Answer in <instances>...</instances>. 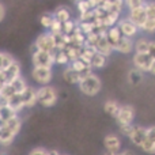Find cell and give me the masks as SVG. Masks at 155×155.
I'll use <instances>...</instances> for the list:
<instances>
[{"label": "cell", "mask_w": 155, "mask_h": 155, "mask_svg": "<svg viewBox=\"0 0 155 155\" xmlns=\"http://www.w3.org/2000/svg\"><path fill=\"white\" fill-rule=\"evenodd\" d=\"M27 87V82L23 76H18L16 79H14L12 82H10L8 84L3 86V88L0 90V93L3 94L4 97L10 98L11 95H16V94L23 93V90Z\"/></svg>", "instance_id": "7"}, {"label": "cell", "mask_w": 155, "mask_h": 155, "mask_svg": "<svg viewBox=\"0 0 155 155\" xmlns=\"http://www.w3.org/2000/svg\"><path fill=\"white\" fill-rule=\"evenodd\" d=\"M63 79H64V82L70 83V84H78L80 80V75L78 72L72 70V68L70 67V65H65L64 70H63Z\"/></svg>", "instance_id": "22"}, {"label": "cell", "mask_w": 155, "mask_h": 155, "mask_svg": "<svg viewBox=\"0 0 155 155\" xmlns=\"http://www.w3.org/2000/svg\"><path fill=\"white\" fill-rule=\"evenodd\" d=\"M5 14H7V10H5V5L3 4L2 2H0V23H2V22L4 21Z\"/></svg>", "instance_id": "39"}, {"label": "cell", "mask_w": 155, "mask_h": 155, "mask_svg": "<svg viewBox=\"0 0 155 155\" xmlns=\"http://www.w3.org/2000/svg\"><path fill=\"white\" fill-rule=\"evenodd\" d=\"M121 18V14H116V12H106L104 15V18L101 19V23L105 29H109L112 26H116L118 22V19Z\"/></svg>", "instance_id": "25"}, {"label": "cell", "mask_w": 155, "mask_h": 155, "mask_svg": "<svg viewBox=\"0 0 155 155\" xmlns=\"http://www.w3.org/2000/svg\"><path fill=\"white\" fill-rule=\"evenodd\" d=\"M3 123V113H2V110H0V124Z\"/></svg>", "instance_id": "42"}, {"label": "cell", "mask_w": 155, "mask_h": 155, "mask_svg": "<svg viewBox=\"0 0 155 155\" xmlns=\"http://www.w3.org/2000/svg\"><path fill=\"white\" fill-rule=\"evenodd\" d=\"M132 125H134V124H131V125H121V127H118V128H120V132L123 134V136H128L129 132H131V129H132Z\"/></svg>", "instance_id": "38"}, {"label": "cell", "mask_w": 155, "mask_h": 155, "mask_svg": "<svg viewBox=\"0 0 155 155\" xmlns=\"http://www.w3.org/2000/svg\"><path fill=\"white\" fill-rule=\"evenodd\" d=\"M35 90L37 88L34 86L27 84V87L23 90V93L19 94L25 109H31V107H34L37 105V94H35Z\"/></svg>", "instance_id": "13"}, {"label": "cell", "mask_w": 155, "mask_h": 155, "mask_svg": "<svg viewBox=\"0 0 155 155\" xmlns=\"http://www.w3.org/2000/svg\"><path fill=\"white\" fill-rule=\"evenodd\" d=\"M52 14H53L54 19H56V21H59V22H61V23H63V22H67V21H70V19H71L70 10H68L67 7H64V5L56 8V10H54V12H52Z\"/></svg>", "instance_id": "27"}, {"label": "cell", "mask_w": 155, "mask_h": 155, "mask_svg": "<svg viewBox=\"0 0 155 155\" xmlns=\"http://www.w3.org/2000/svg\"><path fill=\"white\" fill-rule=\"evenodd\" d=\"M134 68L143 74L153 75L155 72V56L150 53H134L132 57Z\"/></svg>", "instance_id": "3"}, {"label": "cell", "mask_w": 155, "mask_h": 155, "mask_svg": "<svg viewBox=\"0 0 155 155\" xmlns=\"http://www.w3.org/2000/svg\"><path fill=\"white\" fill-rule=\"evenodd\" d=\"M37 94V105L42 107H53L59 101V93L53 86H40L35 90Z\"/></svg>", "instance_id": "2"}, {"label": "cell", "mask_w": 155, "mask_h": 155, "mask_svg": "<svg viewBox=\"0 0 155 155\" xmlns=\"http://www.w3.org/2000/svg\"><path fill=\"white\" fill-rule=\"evenodd\" d=\"M7 109L10 112L15 113V114H19L22 110L25 109L23 107V104H22V99H21V95L16 94V95H11L8 98V104H7Z\"/></svg>", "instance_id": "21"}, {"label": "cell", "mask_w": 155, "mask_h": 155, "mask_svg": "<svg viewBox=\"0 0 155 155\" xmlns=\"http://www.w3.org/2000/svg\"><path fill=\"white\" fill-rule=\"evenodd\" d=\"M113 52H118L121 54H131L134 52V40L127 37H121L118 42L114 45Z\"/></svg>", "instance_id": "17"}, {"label": "cell", "mask_w": 155, "mask_h": 155, "mask_svg": "<svg viewBox=\"0 0 155 155\" xmlns=\"http://www.w3.org/2000/svg\"><path fill=\"white\" fill-rule=\"evenodd\" d=\"M146 2H147V0H123L124 7L128 8V11L129 10H135V8L143 7V5L146 4Z\"/></svg>", "instance_id": "33"}, {"label": "cell", "mask_w": 155, "mask_h": 155, "mask_svg": "<svg viewBox=\"0 0 155 155\" xmlns=\"http://www.w3.org/2000/svg\"><path fill=\"white\" fill-rule=\"evenodd\" d=\"M76 10H78V12H79V15L90 11L91 5H90V3H88V0H82V2L76 3Z\"/></svg>", "instance_id": "36"}, {"label": "cell", "mask_w": 155, "mask_h": 155, "mask_svg": "<svg viewBox=\"0 0 155 155\" xmlns=\"http://www.w3.org/2000/svg\"><path fill=\"white\" fill-rule=\"evenodd\" d=\"M14 60H15V57H14L11 53L0 51V71L4 70L7 65H10L11 63L14 61Z\"/></svg>", "instance_id": "30"}, {"label": "cell", "mask_w": 155, "mask_h": 155, "mask_svg": "<svg viewBox=\"0 0 155 155\" xmlns=\"http://www.w3.org/2000/svg\"><path fill=\"white\" fill-rule=\"evenodd\" d=\"M104 147H105V151H110V153L117 154L123 148L121 137L117 134H107L104 137Z\"/></svg>", "instance_id": "14"}, {"label": "cell", "mask_w": 155, "mask_h": 155, "mask_svg": "<svg viewBox=\"0 0 155 155\" xmlns=\"http://www.w3.org/2000/svg\"><path fill=\"white\" fill-rule=\"evenodd\" d=\"M78 27V22L74 19H70L67 22H63V34H71Z\"/></svg>", "instance_id": "34"}, {"label": "cell", "mask_w": 155, "mask_h": 155, "mask_svg": "<svg viewBox=\"0 0 155 155\" xmlns=\"http://www.w3.org/2000/svg\"><path fill=\"white\" fill-rule=\"evenodd\" d=\"M117 155H135V154L131 150H120L117 153Z\"/></svg>", "instance_id": "40"}, {"label": "cell", "mask_w": 155, "mask_h": 155, "mask_svg": "<svg viewBox=\"0 0 155 155\" xmlns=\"http://www.w3.org/2000/svg\"><path fill=\"white\" fill-rule=\"evenodd\" d=\"M143 76H144V74H143V72H140V71H137V70H135V68H132V70H129L127 79H128V83H129V84L136 86V84H139V83L143 80Z\"/></svg>", "instance_id": "28"}, {"label": "cell", "mask_w": 155, "mask_h": 155, "mask_svg": "<svg viewBox=\"0 0 155 155\" xmlns=\"http://www.w3.org/2000/svg\"><path fill=\"white\" fill-rule=\"evenodd\" d=\"M79 91L86 97H95L102 90V80L97 74H90V75L82 78L78 83Z\"/></svg>", "instance_id": "1"}, {"label": "cell", "mask_w": 155, "mask_h": 155, "mask_svg": "<svg viewBox=\"0 0 155 155\" xmlns=\"http://www.w3.org/2000/svg\"><path fill=\"white\" fill-rule=\"evenodd\" d=\"M140 31L144 33V35H153L155 31V19H146L140 27Z\"/></svg>", "instance_id": "31"}, {"label": "cell", "mask_w": 155, "mask_h": 155, "mask_svg": "<svg viewBox=\"0 0 155 155\" xmlns=\"http://www.w3.org/2000/svg\"><path fill=\"white\" fill-rule=\"evenodd\" d=\"M135 117H136V110H135V107L129 104H125V105H121L120 106L118 113L114 117V120H116V123L118 124V127L131 125V124H134Z\"/></svg>", "instance_id": "5"}, {"label": "cell", "mask_w": 155, "mask_h": 155, "mask_svg": "<svg viewBox=\"0 0 155 155\" xmlns=\"http://www.w3.org/2000/svg\"><path fill=\"white\" fill-rule=\"evenodd\" d=\"M31 64L33 67H42V68H53V52H44L34 49L31 53Z\"/></svg>", "instance_id": "4"}, {"label": "cell", "mask_w": 155, "mask_h": 155, "mask_svg": "<svg viewBox=\"0 0 155 155\" xmlns=\"http://www.w3.org/2000/svg\"><path fill=\"white\" fill-rule=\"evenodd\" d=\"M105 31H106V30H105ZM105 31H102L101 34H99V38H98V41L95 42L94 48H95V52H99V53L110 57V54L113 53V48L110 46V44L107 42L106 37H105Z\"/></svg>", "instance_id": "18"}, {"label": "cell", "mask_w": 155, "mask_h": 155, "mask_svg": "<svg viewBox=\"0 0 155 155\" xmlns=\"http://www.w3.org/2000/svg\"><path fill=\"white\" fill-rule=\"evenodd\" d=\"M70 65L71 68H72L75 72H78L80 75V79L87 75H90V74H93V70H91V67L88 64H86V63H83L80 59H76V60H72V61H70Z\"/></svg>", "instance_id": "19"}, {"label": "cell", "mask_w": 155, "mask_h": 155, "mask_svg": "<svg viewBox=\"0 0 155 155\" xmlns=\"http://www.w3.org/2000/svg\"><path fill=\"white\" fill-rule=\"evenodd\" d=\"M127 18L129 19V21L132 22L134 25H136L137 27H142V25L146 22V19H147V15H146V10H144V5L140 8H135V10H129L128 11V16Z\"/></svg>", "instance_id": "16"}, {"label": "cell", "mask_w": 155, "mask_h": 155, "mask_svg": "<svg viewBox=\"0 0 155 155\" xmlns=\"http://www.w3.org/2000/svg\"><path fill=\"white\" fill-rule=\"evenodd\" d=\"M102 155H117L116 153H110V151H104V154Z\"/></svg>", "instance_id": "41"}, {"label": "cell", "mask_w": 155, "mask_h": 155, "mask_svg": "<svg viewBox=\"0 0 155 155\" xmlns=\"http://www.w3.org/2000/svg\"><path fill=\"white\" fill-rule=\"evenodd\" d=\"M65 53H67V57L70 61L72 60H76L79 59V54H80V51H82V46H78V45H67L64 48Z\"/></svg>", "instance_id": "29"}, {"label": "cell", "mask_w": 155, "mask_h": 155, "mask_svg": "<svg viewBox=\"0 0 155 155\" xmlns=\"http://www.w3.org/2000/svg\"><path fill=\"white\" fill-rule=\"evenodd\" d=\"M120 106H121V104L117 102L116 99H107V101H105V104H104V110L106 114H109L110 117L114 118L116 116H117Z\"/></svg>", "instance_id": "24"}, {"label": "cell", "mask_w": 155, "mask_h": 155, "mask_svg": "<svg viewBox=\"0 0 155 155\" xmlns=\"http://www.w3.org/2000/svg\"><path fill=\"white\" fill-rule=\"evenodd\" d=\"M127 137H128L129 142H131L134 146L140 147V144L143 143V140H144V137H146V127L134 124L131 132H129V135Z\"/></svg>", "instance_id": "15"}, {"label": "cell", "mask_w": 155, "mask_h": 155, "mask_svg": "<svg viewBox=\"0 0 155 155\" xmlns=\"http://www.w3.org/2000/svg\"><path fill=\"white\" fill-rule=\"evenodd\" d=\"M109 64V57L105 56V54L99 53V52H95L90 61V67L91 70H104L106 65Z\"/></svg>", "instance_id": "20"}, {"label": "cell", "mask_w": 155, "mask_h": 155, "mask_svg": "<svg viewBox=\"0 0 155 155\" xmlns=\"http://www.w3.org/2000/svg\"><path fill=\"white\" fill-rule=\"evenodd\" d=\"M22 124H23V121H22L21 116L19 114H11V116H8L7 118H4L0 125H3L4 128H7L12 135L18 136L19 132H21V129H22Z\"/></svg>", "instance_id": "12"}, {"label": "cell", "mask_w": 155, "mask_h": 155, "mask_svg": "<svg viewBox=\"0 0 155 155\" xmlns=\"http://www.w3.org/2000/svg\"><path fill=\"white\" fill-rule=\"evenodd\" d=\"M117 29L120 30V33H121V35L123 37H127V38H131V40H135V38L139 35V33H140V30H139V27L136 26V25H134L131 21H129L128 18H120L118 19V22H117Z\"/></svg>", "instance_id": "10"}, {"label": "cell", "mask_w": 155, "mask_h": 155, "mask_svg": "<svg viewBox=\"0 0 155 155\" xmlns=\"http://www.w3.org/2000/svg\"><path fill=\"white\" fill-rule=\"evenodd\" d=\"M135 53H150L155 56V42L147 35H140L134 40Z\"/></svg>", "instance_id": "8"}, {"label": "cell", "mask_w": 155, "mask_h": 155, "mask_svg": "<svg viewBox=\"0 0 155 155\" xmlns=\"http://www.w3.org/2000/svg\"><path fill=\"white\" fill-rule=\"evenodd\" d=\"M31 79L37 83L38 86H48L53 80V68H42V67H33Z\"/></svg>", "instance_id": "6"}, {"label": "cell", "mask_w": 155, "mask_h": 155, "mask_svg": "<svg viewBox=\"0 0 155 155\" xmlns=\"http://www.w3.org/2000/svg\"><path fill=\"white\" fill-rule=\"evenodd\" d=\"M59 155H68V154H61V153H60V154H59Z\"/></svg>", "instance_id": "43"}, {"label": "cell", "mask_w": 155, "mask_h": 155, "mask_svg": "<svg viewBox=\"0 0 155 155\" xmlns=\"http://www.w3.org/2000/svg\"><path fill=\"white\" fill-rule=\"evenodd\" d=\"M53 61H54V65H63V67L70 64V60H68L67 53H65L64 49H54Z\"/></svg>", "instance_id": "26"}, {"label": "cell", "mask_w": 155, "mask_h": 155, "mask_svg": "<svg viewBox=\"0 0 155 155\" xmlns=\"http://www.w3.org/2000/svg\"><path fill=\"white\" fill-rule=\"evenodd\" d=\"M53 21H54V16L52 12H44V14H41V16H40V25L45 30H48L49 27H51Z\"/></svg>", "instance_id": "32"}, {"label": "cell", "mask_w": 155, "mask_h": 155, "mask_svg": "<svg viewBox=\"0 0 155 155\" xmlns=\"http://www.w3.org/2000/svg\"><path fill=\"white\" fill-rule=\"evenodd\" d=\"M37 49V51H44V52H54V40L53 35L49 31H45L42 34H40L35 38L34 44H33V51Z\"/></svg>", "instance_id": "9"}, {"label": "cell", "mask_w": 155, "mask_h": 155, "mask_svg": "<svg viewBox=\"0 0 155 155\" xmlns=\"http://www.w3.org/2000/svg\"><path fill=\"white\" fill-rule=\"evenodd\" d=\"M48 31L51 33V34H61L63 33V23L54 19V21L52 22L51 27L48 29Z\"/></svg>", "instance_id": "35"}, {"label": "cell", "mask_w": 155, "mask_h": 155, "mask_svg": "<svg viewBox=\"0 0 155 155\" xmlns=\"http://www.w3.org/2000/svg\"><path fill=\"white\" fill-rule=\"evenodd\" d=\"M27 155H48V150L45 147H34L29 151Z\"/></svg>", "instance_id": "37"}, {"label": "cell", "mask_w": 155, "mask_h": 155, "mask_svg": "<svg viewBox=\"0 0 155 155\" xmlns=\"http://www.w3.org/2000/svg\"><path fill=\"white\" fill-rule=\"evenodd\" d=\"M139 148L147 155L155 154V127L154 125L146 127V137Z\"/></svg>", "instance_id": "11"}, {"label": "cell", "mask_w": 155, "mask_h": 155, "mask_svg": "<svg viewBox=\"0 0 155 155\" xmlns=\"http://www.w3.org/2000/svg\"><path fill=\"white\" fill-rule=\"evenodd\" d=\"M105 37H106L107 42L110 44V46L114 48V45L118 42V40H120L123 35H121L120 30L117 29V26H112V27H109V29H106V31H105Z\"/></svg>", "instance_id": "23"}]
</instances>
